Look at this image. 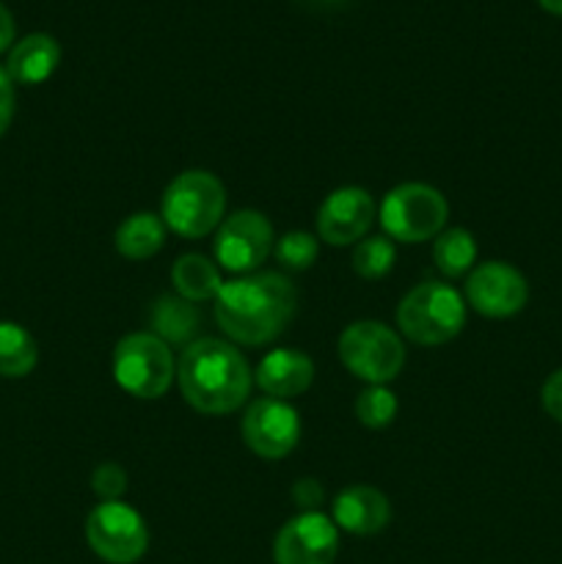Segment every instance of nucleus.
<instances>
[{"label":"nucleus","mask_w":562,"mask_h":564,"mask_svg":"<svg viewBox=\"0 0 562 564\" xmlns=\"http://www.w3.org/2000/svg\"><path fill=\"white\" fill-rule=\"evenodd\" d=\"M298 308V292L281 273H251L220 286L215 319L237 345H268L290 325Z\"/></svg>","instance_id":"f257e3e1"},{"label":"nucleus","mask_w":562,"mask_h":564,"mask_svg":"<svg viewBox=\"0 0 562 564\" xmlns=\"http://www.w3.org/2000/svg\"><path fill=\"white\" fill-rule=\"evenodd\" d=\"M176 383L193 411L204 416H226L248 400L253 372L242 352L229 341L196 339L182 350Z\"/></svg>","instance_id":"f03ea898"},{"label":"nucleus","mask_w":562,"mask_h":564,"mask_svg":"<svg viewBox=\"0 0 562 564\" xmlns=\"http://www.w3.org/2000/svg\"><path fill=\"white\" fill-rule=\"evenodd\" d=\"M466 325V301L461 292L441 281L413 286L397 306V328L408 341L422 347L446 345Z\"/></svg>","instance_id":"7ed1b4c3"},{"label":"nucleus","mask_w":562,"mask_h":564,"mask_svg":"<svg viewBox=\"0 0 562 564\" xmlns=\"http://www.w3.org/2000/svg\"><path fill=\"white\" fill-rule=\"evenodd\" d=\"M226 213L224 182L202 169L176 176L163 193V215L171 231L187 240L213 235Z\"/></svg>","instance_id":"20e7f679"},{"label":"nucleus","mask_w":562,"mask_h":564,"mask_svg":"<svg viewBox=\"0 0 562 564\" xmlns=\"http://www.w3.org/2000/svg\"><path fill=\"white\" fill-rule=\"evenodd\" d=\"M114 378L121 391L138 400H160L176 378L169 341L149 330L121 336L114 350Z\"/></svg>","instance_id":"39448f33"},{"label":"nucleus","mask_w":562,"mask_h":564,"mask_svg":"<svg viewBox=\"0 0 562 564\" xmlns=\"http://www.w3.org/2000/svg\"><path fill=\"white\" fill-rule=\"evenodd\" d=\"M339 358L356 378L367 386H386L402 372L406 345L389 325L378 319H361L342 330Z\"/></svg>","instance_id":"423d86ee"},{"label":"nucleus","mask_w":562,"mask_h":564,"mask_svg":"<svg viewBox=\"0 0 562 564\" xmlns=\"http://www.w3.org/2000/svg\"><path fill=\"white\" fill-rule=\"evenodd\" d=\"M450 207L441 191L424 182H406L386 193L380 204V226L397 242H424L444 231Z\"/></svg>","instance_id":"0eeeda50"},{"label":"nucleus","mask_w":562,"mask_h":564,"mask_svg":"<svg viewBox=\"0 0 562 564\" xmlns=\"http://www.w3.org/2000/svg\"><path fill=\"white\" fill-rule=\"evenodd\" d=\"M86 540L108 564H136L149 549L147 521L125 501H99L86 521Z\"/></svg>","instance_id":"6e6552de"},{"label":"nucleus","mask_w":562,"mask_h":564,"mask_svg":"<svg viewBox=\"0 0 562 564\" xmlns=\"http://www.w3.org/2000/svg\"><path fill=\"white\" fill-rule=\"evenodd\" d=\"M273 226L257 209H240L215 229V262L237 275H251L273 251Z\"/></svg>","instance_id":"1a4fd4ad"},{"label":"nucleus","mask_w":562,"mask_h":564,"mask_svg":"<svg viewBox=\"0 0 562 564\" xmlns=\"http://www.w3.org/2000/svg\"><path fill=\"white\" fill-rule=\"evenodd\" d=\"M242 441L248 449L262 460H281L290 455L301 441V419L298 411L284 400L264 397L248 405L242 416Z\"/></svg>","instance_id":"9d476101"},{"label":"nucleus","mask_w":562,"mask_h":564,"mask_svg":"<svg viewBox=\"0 0 562 564\" xmlns=\"http://www.w3.org/2000/svg\"><path fill=\"white\" fill-rule=\"evenodd\" d=\"M336 551H339V529L317 510L290 518L273 540L275 564H334Z\"/></svg>","instance_id":"9b49d317"},{"label":"nucleus","mask_w":562,"mask_h":564,"mask_svg":"<svg viewBox=\"0 0 562 564\" xmlns=\"http://www.w3.org/2000/svg\"><path fill=\"white\" fill-rule=\"evenodd\" d=\"M466 301L483 317L505 319L527 306L529 284L512 264L483 262L468 273Z\"/></svg>","instance_id":"f8f14e48"},{"label":"nucleus","mask_w":562,"mask_h":564,"mask_svg":"<svg viewBox=\"0 0 562 564\" xmlns=\"http://www.w3.org/2000/svg\"><path fill=\"white\" fill-rule=\"evenodd\" d=\"M375 220V202L364 187H339L317 209V237L328 246H353L367 237Z\"/></svg>","instance_id":"ddd939ff"},{"label":"nucleus","mask_w":562,"mask_h":564,"mask_svg":"<svg viewBox=\"0 0 562 564\" xmlns=\"http://www.w3.org/2000/svg\"><path fill=\"white\" fill-rule=\"evenodd\" d=\"M331 521L336 529L358 538H369L389 527L391 505L372 485H353L345 488L331 505Z\"/></svg>","instance_id":"4468645a"},{"label":"nucleus","mask_w":562,"mask_h":564,"mask_svg":"<svg viewBox=\"0 0 562 564\" xmlns=\"http://www.w3.org/2000/svg\"><path fill=\"white\" fill-rule=\"evenodd\" d=\"M259 389L273 400H292V397L306 394L309 386L314 380V364L306 352L292 350V347H281V350L268 352L259 361L257 372H253Z\"/></svg>","instance_id":"2eb2a0df"},{"label":"nucleus","mask_w":562,"mask_h":564,"mask_svg":"<svg viewBox=\"0 0 562 564\" xmlns=\"http://www.w3.org/2000/svg\"><path fill=\"white\" fill-rule=\"evenodd\" d=\"M61 64V44L50 33H28L9 50L6 72L20 86H39Z\"/></svg>","instance_id":"dca6fc26"},{"label":"nucleus","mask_w":562,"mask_h":564,"mask_svg":"<svg viewBox=\"0 0 562 564\" xmlns=\"http://www.w3.org/2000/svg\"><path fill=\"white\" fill-rule=\"evenodd\" d=\"M165 220L154 213H136L125 218L116 229V251L132 262L154 257L165 246Z\"/></svg>","instance_id":"f3484780"},{"label":"nucleus","mask_w":562,"mask_h":564,"mask_svg":"<svg viewBox=\"0 0 562 564\" xmlns=\"http://www.w3.org/2000/svg\"><path fill=\"white\" fill-rule=\"evenodd\" d=\"M171 281H174V290L180 292L182 301L187 303L213 301L224 286L218 264L209 262L202 253H185V257L176 259L174 268H171Z\"/></svg>","instance_id":"a211bd4d"},{"label":"nucleus","mask_w":562,"mask_h":564,"mask_svg":"<svg viewBox=\"0 0 562 564\" xmlns=\"http://www.w3.org/2000/svg\"><path fill=\"white\" fill-rule=\"evenodd\" d=\"M39 345L22 325L0 323V378H25L36 369Z\"/></svg>","instance_id":"6ab92c4d"},{"label":"nucleus","mask_w":562,"mask_h":564,"mask_svg":"<svg viewBox=\"0 0 562 564\" xmlns=\"http://www.w3.org/2000/svg\"><path fill=\"white\" fill-rule=\"evenodd\" d=\"M477 259V242L466 229H446L435 237L433 262L444 279H461L474 268Z\"/></svg>","instance_id":"aec40b11"},{"label":"nucleus","mask_w":562,"mask_h":564,"mask_svg":"<svg viewBox=\"0 0 562 564\" xmlns=\"http://www.w3.org/2000/svg\"><path fill=\"white\" fill-rule=\"evenodd\" d=\"M152 325L163 341H185L196 330L198 314L182 297H163L152 312Z\"/></svg>","instance_id":"412c9836"},{"label":"nucleus","mask_w":562,"mask_h":564,"mask_svg":"<svg viewBox=\"0 0 562 564\" xmlns=\"http://www.w3.org/2000/svg\"><path fill=\"white\" fill-rule=\"evenodd\" d=\"M395 259L397 251L389 237H364L353 248V270L364 281H378L383 275H389L391 268H395Z\"/></svg>","instance_id":"4be33fe9"},{"label":"nucleus","mask_w":562,"mask_h":564,"mask_svg":"<svg viewBox=\"0 0 562 564\" xmlns=\"http://www.w3.org/2000/svg\"><path fill=\"white\" fill-rule=\"evenodd\" d=\"M397 397L386 386H367L356 397V419L369 430H383L397 416Z\"/></svg>","instance_id":"5701e85b"},{"label":"nucleus","mask_w":562,"mask_h":564,"mask_svg":"<svg viewBox=\"0 0 562 564\" xmlns=\"http://www.w3.org/2000/svg\"><path fill=\"white\" fill-rule=\"evenodd\" d=\"M275 259L284 270H295V273H303V270L312 268L320 257V237L309 235V231H287L273 248Z\"/></svg>","instance_id":"b1692460"},{"label":"nucleus","mask_w":562,"mask_h":564,"mask_svg":"<svg viewBox=\"0 0 562 564\" xmlns=\"http://www.w3.org/2000/svg\"><path fill=\"white\" fill-rule=\"evenodd\" d=\"M91 490L99 501H121L127 490V471L119 463H102L91 474Z\"/></svg>","instance_id":"393cba45"},{"label":"nucleus","mask_w":562,"mask_h":564,"mask_svg":"<svg viewBox=\"0 0 562 564\" xmlns=\"http://www.w3.org/2000/svg\"><path fill=\"white\" fill-rule=\"evenodd\" d=\"M540 402H543V411L554 422L562 424V369L549 375V380L543 383V391H540Z\"/></svg>","instance_id":"a878e982"},{"label":"nucleus","mask_w":562,"mask_h":564,"mask_svg":"<svg viewBox=\"0 0 562 564\" xmlns=\"http://www.w3.org/2000/svg\"><path fill=\"white\" fill-rule=\"evenodd\" d=\"M14 80L9 77L6 66H0V138L6 135V130L11 127V119H14Z\"/></svg>","instance_id":"bb28decb"},{"label":"nucleus","mask_w":562,"mask_h":564,"mask_svg":"<svg viewBox=\"0 0 562 564\" xmlns=\"http://www.w3.org/2000/svg\"><path fill=\"white\" fill-rule=\"evenodd\" d=\"M14 33H17L14 17H11V11L6 9V3H0V53L11 50V44H14Z\"/></svg>","instance_id":"cd10ccee"},{"label":"nucleus","mask_w":562,"mask_h":564,"mask_svg":"<svg viewBox=\"0 0 562 564\" xmlns=\"http://www.w3.org/2000/svg\"><path fill=\"white\" fill-rule=\"evenodd\" d=\"M295 499L303 501V507H314L320 501V488L314 479H301L295 485Z\"/></svg>","instance_id":"c85d7f7f"},{"label":"nucleus","mask_w":562,"mask_h":564,"mask_svg":"<svg viewBox=\"0 0 562 564\" xmlns=\"http://www.w3.org/2000/svg\"><path fill=\"white\" fill-rule=\"evenodd\" d=\"M540 6H543L545 11H551V14L562 17V0H540Z\"/></svg>","instance_id":"c756f323"}]
</instances>
